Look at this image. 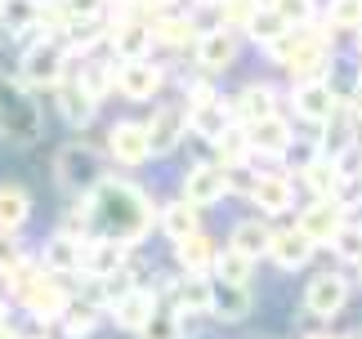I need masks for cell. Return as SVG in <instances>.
<instances>
[{
    "label": "cell",
    "instance_id": "6da1fadb",
    "mask_svg": "<svg viewBox=\"0 0 362 339\" xmlns=\"http://www.w3.org/2000/svg\"><path fill=\"white\" fill-rule=\"evenodd\" d=\"M86 201H90V232L117 237L130 246L144 242L152 219L161 215V206H152V196L130 179H103Z\"/></svg>",
    "mask_w": 362,
    "mask_h": 339
},
{
    "label": "cell",
    "instance_id": "7a4b0ae2",
    "mask_svg": "<svg viewBox=\"0 0 362 339\" xmlns=\"http://www.w3.org/2000/svg\"><path fill=\"white\" fill-rule=\"evenodd\" d=\"M40 103H32V94H27V81H13L9 72H0V134L9 138V143H36L40 138Z\"/></svg>",
    "mask_w": 362,
    "mask_h": 339
},
{
    "label": "cell",
    "instance_id": "3957f363",
    "mask_svg": "<svg viewBox=\"0 0 362 339\" xmlns=\"http://www.w3.org/2000/svg\"><path fill=\"white\" fill-rule=\"evenodd\" d=\"M54 174H59V183L72 196H90L107 179L103 174V152L94 143H63L59 157H54Z\"/></svg>",
    "mask_w": 362,
    "mask_h": 339
},
{
    "label": "cell",
    "instance_id": "277c9868",
    "mask_svg": "<svg viewBox=\"0 0 362 339\" xmlns=\"http://www.w3.org/2000/svg\"><path fill=\"white\" fill-rule=\"evenodd\" d=\"M67 63H72V49L59 36H45L23 54V81L32 90H59L67 81Z\"/></svg>",
    "mask_w": 362,
    "mask_h": 339
},
{
    "label": "cell",
    "instance_id": "5b68a950",
    "mask_svg": "<svg viewBox=\"0 0 362 339\" xmlns=\"http://www.w3.org/2000/svg\"><path fill=\"white\" fill-rule=\"evenodd\" d=\"M300 40H296V54L286 59V72L296 81H313V76H327L331 67V27L327 32H317V27H296Z\"/></svg>",
    "mask_w": 362,
    "mask_h": 339
},
{
    "label": "cell",
    "instance_id": "8992f818",
    "mask_svg": "<svg viewBox=\"0 0 362 339\" xmlns=\"http://www.w3.org/2000/svg\"><path fill=\"white\" fill-rule=\"evenodd\" d=\"M27 308V317L40 321V326H49V321H63L67 308H72V295H67V286L54 273H40L32 286H27V295L18 299Z\"/></svg>",
    "mask_w": 362,
    "mask_h": 339
},
{
    "label": "cell",
    "instance_id": "52a82bcc",
    "mask_svg": "<svg viewBox=\"0 0 362 339\" xmlns=\"http://www.w3.org/2000/svg\"><path fill=\"white\" fill-rule=\"evenodd\" d=\"M144 125H148V138H152V157H170V152L188 138V130H192L188 103H161Z\"/></svg>",
    "mask_w": 362,
    "mask_h": 339
},
{
    "label": "cell",
    "instance_id": "ba28073f",
    "mask_svg": "<svg viewBox=\"0 0 362 339\" xmlns=\"http://www.w3.org/2000/svg\"><path fill=\"white\" fill-rule=\"evenodd\" d=\"M179 196H184V201H192L197 210L215 206V201H224V196H228V165H224V161H219V165H215V161H197V165H188Z\"/></svg>",
    "mask_w": 362,
    "mask_h": 339
},
{
    "label": "cell",
    "instance_id": "9c48e42d",
    "mask_svg": "<svg viewBox=\"0 0 362 339\" xmlns=\"http://www.w3.org/2000/svg\"><path fill=\"white\" fill-rule=\"evenodd\" d=\"M344 215H349L344 196H313V201L300 210V228L309 232L317 246H331V242H336V232L349 223Z\"/></svg>",
    "mask_w": 362,
    "mask_h": 339
},
{
    "label": "cell",
    "instance_id": "30bf717a",
    "mask_svg": "<svg viewBox=\"0 0 362 339\" xmlns=\"http://www.w3.org/2000/svg\"><path fill=\"white\" fill-rule=\"evenodd\" d=\"M291 103H296V117L309 121V125H327V121L340 112V98H336V90H331L327 76L296 81V90H291Z\"/></svg>",
    "mask_w": 362,
    "mask_h": 339
},
{
    "label": "cell",
    "instance_id": "8fae6325",
    "mask_svg": "<svg viewBox=\"0 0 362 339\" xmlns=\"http://www.w3.org/2000/svg\"><path fill=\"white\" fill-rule=\"evenodd\" d=\"M161 85H165V72L152 59H117V94H125L130 103L157 98Z\"/></svg>",
    "mask_w": 362,
    "mask_h": 339
},
{
    "label": "cell",
    "instance_id": "7c38bea8",
    "mask_svg": "<svg viewBox=\"0 0 362 339\" xmlns=\"http://www.w3.org/2000/svg\"><path fill=\"white\" fill-rule=\"evenodd\" d=\"M192 54H197V67H202V72H211V76L228 72V67L238 63V32L219 23V27H211V32H202V36H197Z\"/></svg>",
    "mask_w": 362,
    "mask_h": 339
},
{
    "label": "cell",
    "instance_id": "4fadbf2b",
    "mask_svg": "<svg viewBox=\"0 0 362 339\" xmlns=\"http://www.w3.org/2000/svg\"><path fill=\"white\" fill-rule=\"evenodd\" d=\"M165 295H170V304L179 308V313L206 317V313L215 308V277H211V273H184L179 281H170V286H165Z\"/></svg>",
    "mask_w": 362,
    "mask_h": 339
},
{
    "label": "cell",
    "instance_id": "5bb4252c",
    "mask_svg": "<svg viewBox=\"0 0 362 339\" xmlns=\"http://www.w3.org/2000/svg\"><path fill=\"white\" fill-rule=\"evenodd\" d=\"M246 134H250V152H255V157H269V161L286 157V152L296 148V130H291V121L282 112H273V117H264V121H250Z\"/></svg>",
    "mask_w": 362,
    "mask_h": 339
},
{
    "label": "cell",
    "instance_id": "9a60e30c",
    "mask_svg": "<svg viewBox=\"0 0 362 339\" xmlns=\"http://www.w3.org/2000/svg\"><path fill=\"white\" fill-rule=\"evenodd\" d=\"M107 157L117 165H144L152 157V138H148V125L139 121H117L112 130H107Z\"/></svg>",
    "mask_w": 362,
    "mask_h": 339
},
{
    "label": "cell",
    "instance_id": "2e32d148",
    "mask_svg": "<svg viewBox=\"0 0 362 339\" xmlns=\"http://www.w3.org/2000/svg\"><path fill=\"white\" fill-rule=\"evenodd\" d=\"M40 268L54 277H76V273H86V237H76V232H59V237H49L45 250H40Z\"/></svg>",
    "mask_w": 362,
    "mask_h": 339
},
{
    "label": "cell",
    "instance_id": "e0dca14e",
    "mask_svg": "<svg viewBox=\"0 0 362 339\" xmlns=\"http://www.w3.org/2000/svg\"><path fill=\"white\" fill-rule=\"evenodd\" d=\"M152 45H157V32L144 18H117L112 36H107V49L112 59H152Z\"/></svg>",
    "mask_w": 362,
    "mask_h": 339
},
{
    "label": "cell",
    "instance_id": "ac0fdd59",
    "mask_svg": "<svg viewBox=\"0 0 362 339\" xmlns=\"http://www.w3.org/2000/svg\"><path fill=\"white\" fill-rule=\"evenodd\" d=\"M344 304H349V277L344 273H317L304 290V308L313 317H336Z\"/></svg>",
    "mask_w": 362,
    "mask_h": 339
},
{
    "label": "cell",
    "instance_id": "d6986e66",
    "mask_svg": "<svg viewBox=\"0 0 362 339\" xmlns=\"http://www.w3.org/2000/svg\"><path fill=\"white\" fill-rule=\"evenodd\" d=\"M188 121H192V134L206 138V143H215L219 134L228 130V125H238L233 117V98H197V103H188Z\"/></svg>",
    "mask_w": 362,
    "mask_h": 339
},
{
    "label": "cell",
    "instance_id": "ffe728a7",
    "mask_svg": "<svg viewBox=\"0 0 362 339\" xmlns=\"http://www.w3.org/2000/svg\"><path fill=\"white\" fill-rule=\"evenodd\" d=\"M125 259H130V242H117L103 232L86 237V277H112L125 268Z\"/></svg>",
    "mask_w": 362,
    "mask_h": 339
},
{
    "label": "cell",
    "instance_id": "44dd1931",
    "mask_svg": "<svg viewBox=\"0 0 362 339\" xmlns=\"http://www.w3.org/2000/svg\"><path fill=\"white\" fill-rule=\"evenodd\" d=\"M313 250H317V242H313V237L296 223V228H286V232H273L269 259L282 268V273H296V268H304V263L313 259Z\"/></svg>",
    "mask_w": 362,
    "mask_h": 339
},
{
    "label": "cell",
    "instance_id": "7402d4cb",
    "mask_svg": "<svg viewBox=\"0 0 362 339\" xmlns=\"http://www.w3.org/2000/svg\"><path fill=\"white\" fill-rule=\"evenodd\" d=\"M54 98H59V117L72 125V130H86V125L99 117V98L81 85V76L76 81H63L59 90H54Z\"/></svg>",
    "mask_w": 362,
    "mask_h": 339
},
{
    "label": "cell",
    "instance_id": "603a6c76",
    "mask_svg": "<svg viewBox=\"0 0 362 339\" xmlns=\"http://www.w3.org/2000/svg\"><path fill=\"white\" fill-rule=\"evenodd\" d=\"M250 206H255L264 219H277L296 206V188H291L286 174H259L255 188H250Z\"/></svg>",
    "mask_w": 362,
    "mask_h": 339
},
{
    "label": "cell",
    "instance_id": "cb8c5ba5",
    "mask_svg": "<svg viewBox=\"0 0 362 339\" xmlns=\"http://www.w3.org/2000/svg\"><path fill=\"white\" fill-rule=\"evenodd\" d=\"M304 188H309L313 196H344V188H349L354 174H344V161L340 157H317L313 165H304Z\"/></svg>",
    "mask_w": 362,
    "mask_h": 339
},
{
    "label": "cell",
    "instance_id": "d4e9b609",
    "mask_svg": "<svg viewBox=\"0 0 362 339\" xmlns=\"http://www.w3.org/2000/svg\"><path fill=\"white\" fill-rule=\"evenodd\" d=\"M277 112V90L269 81H250L238 90V98H233V117H238L242 125L250 121H264V117H273Z\"/></svg>",
    "mask_w": 362,
    "mask_h": 339
},
{
    "label": "cell",
    "instance_id": "484cf974",
    "mask_svg": "<svg viewBox=\"0 0 362 339\" xmlns=\"http://www.w3.org/2000/svg\"><path fill=\"white\" fill-rule=\"evenodd\" d=\"M107 313H112V321H117L121 331H134V335H139V331L148 326V317L157 313V295L144 290V286H134L130 295H121V299L107 308Z\"/></svg>",
    "mask_w": 362,
    "mask_h": 339
},
{
    "label": "cell",
    "instance_id": "4316f807",
    "mask_svg": "<svg viewBox=\"0 0 362 339\" xmlns=\"http://www.w3.org/2000/svg\"><path fill=\"white\" fill-rule=\"evenodd\" d=\"M215 259H219V246L206 232H192L184 242H175V263L184 273H211L215 277Z\"/></svg>",
    "mask_w": 362,
    "mask_h": 339
},
{
    "label": "cell",
    "instance_id": "83f0119b",
    "mask_svg": "<svg viewBox=\"0 0 362 339\" xmlns=\"http://www.w3.org/2000/svg\"><path fill=\"white\" fill-rule=\"evenodd\" d=\"M27 219H32V192L23 183H0V228L23 232Z\"/></svg>",
    "mask_w": 362,
    "mask_h": 339
},
{
    "label": "cell",
    "instance_id": "f1b7e54d",
    "mask_svg": "<svg viewBox=\"0 0 362 339\" xmlns=\"http://www.w3.org/2000/svg\"><path fill=\"white\" fill-rule=\"evenodd\" d=\"M202 210L192 206V201H170V206H161V215H157V223H161V232L170 237V242H184V237H192V232H202Z\"/></svg>",
    "mask_w": 362,
    "mask_h": 339
},
{
    "label": "cell",
    "instance_id": "f546056e",
    "mask_svg": "<svg viewBox=\"0 0 362 339\" xmlns=\"http://www.w3.org/2000/svg\"><path fill=\"white\" fill-rule=\"evenodd\" d=\"M250 286L246 281H215V308L211 313L219 317V321H242L246 313H250Z\"/></svg>",
    "mask_w": 362,
    "mask_h": 339
},
{
    "label": "cell",
    "instance_id": "4dcf8cb0",
    "mask_svg": "<svg viewBox=\"0 0 362 339\" xmlns=\"http://www.w3.org/2000/svg\"><path fill=\"white\" fill-rule=\"evenodd\" d=\"M152 32H157V45H170V49L197 45V36H202L188 13H157V18H152Z\"/></svg>",
    "mask_w": 362,
    "mask_h": 339
},
{
    "label": "cell",
    "instance_id": "1f68e13d",
    "mask_svg": "<svg viewBox=\"0 0 362 339\" xmlns=\"http://www.w3.org/2000/svg\"><path fill=\"white\" fill-rule=\"evenodd\" d=\"M228 246H238V250L250 254V259H259V254H269V246H273V228H269L259 215H255V219H242L238 228H233Z\"/></svg>",
    "mask_w": 362,
    "mask_h": 339
},
{
    "label": "cell",
    "instance_id": "d6a6232c",
    "mask_svg": "<svg viewBox=\"0 0 362 339\" xmlns=\"http://www.w3.org/2000/svg\"><path fill=\"white\" fill-rule=\"evenodd\" d=\"M0 27H5L9 36H27L40 27V0H5V9H0Z\"/></svg>",
    "mask_w": 362,
    "mask_h": 339
},
{
    "label": "cell",
    "instance_id": "836d02e7",
    "mask_svg": "<svg viewBox=\"0 0 362 339\" xmlns=\"http://www.w3.org/2000/svg\"><path fill=\"white\" fill-rule=\"evenodd\" d=\"M286 32H291V23L282 18V9H277V5H259V13L246 27V36L255 40V45H264V49H269L277 36H286Z\"/></svg>",
    "mask_w": 362,
    "mask_h": 339
},
{
    "label": "cell",
    "instance_id": "e575fe53",
    "mask_svg": "<svg viewBox=\"0 0 362 339\" xmlns=\"http://www.w3.org/2000/svg\"><path fill=\"white\" fill-rule=\"evenodd\" d=\"M255 263H259V259H250L246 250L224 246V250H219V259H215V281H246V286H250V273H255Z\"/></svg>",
    "mask_w": 362,
    "mask_h": 339
},
{
    "label": "cell",
    "instance_id": "d590c367",
    "mask_svg": "<svg viewBox=\"0 0 362 339\" xmlns=\"http://www.w3.org/2000/svg\"><path fill=\"white\" fill-rule=\"evenodd\" d=\"M107 36H112V27H103L99 18H86V23H72V32L63 36V45L72 54H90L94 45H107Z\"/></svg>",
    "mask_w": 362,
    "mask_h": 339
},
{
    "label": "cell",
    "instance_id": "8d00e7d4",
    "mask_svg": "<svg viewBox=\"0 0 362 339\" xmlns=\"http://www.w3.org/2000/svg\"><path fill=\"white\" fill-rule=\"evenodd\" d=\"M215 152H219V161H224V165H242L246 157H255V152H250V134H246V125H242V121H238V125H228V130L215 138Z\"/></svg>",
    "mask_w": 362,
    "mask_h": 339
},
{
    "label": "cell",
    "instance_id": "74e56055",
    "mask_svg": "<svg viewBox=\"0 0 362 339\" xmlns=\"http://www.w3.org/2000/svg\"><path fill=\"white\" fill-rule=\"evenodd\" d=\"M139 339H184V313L179 308H157L148 317V326L139 331Z\"/></svg>",
    "mask_w": 362,
    "mask_h": 339
},
{
    "label": "cell",
    "instance_id": "f35d334b",
    "mask_svg": "<svg viewBox=\"0 0 362 339\" xmlns=\"http://www.w3.org/2000/svg\"><path fill=\"white\" fill-rule=\"evenodd\" d=\"M99 326V304H72L63 317V335L67 339H90Z\"/></svg>",
    "mask_w": 362,
    "mask_h": 339
},
{
    "label": "cell",
    "instance_id": "ab89813d",
    "mask_svg": "<svg viewBox=\"0 0 362 339\" xmlns=\"http://www.w3.org/2000/svg\"><path fill=\"white\" fill-rule=\"evenodd\" d=\"M264 0H215V9H219V23L233 27V32H246L250 18L259 13Z\"/></svg>",
    "mask_w": 362,
    "mask_h": 339
},
{
    "label": "cell",
    "instance_id": "60d3db41",
    "mask_svg": "<svg viewBox=\"0 0 362 339\" xmlns=\"http://www.w3.org/2000/svg\"><path fill=\"white\" fill-rule=\"evenodd\" d=\"M327 27L331 32H362V0H331Z\"/></svg>",
    "mask_w": 362,
    "mask_h": 339
},
{
    "label": "cell",
    "instance_id": "b9f144b4",
    "mask_svg": "<svg viewBox=\"0 0 362 339\" xmlns=\"http://www.w3.org/2000/svg\"><path fill=\"white\" fill-rule=\"evenodd\" d=\"M81 85L94 94V98H103L107 90H117V63H81Z\"/></svg>",
    "mask_w": 362,
    "mask_h": 339
},
{
    "label": "cell",
    "instance_id": "7bdbcfd3",
    "mask_svg": "<svg viewBox=\"0 0 362 339\" xmlns=\"http://www.w3.org/2000/svg\"><path fill=\"white\" fill-rule=\"evenodd\" d=\"M331 250H336L344 263H362V223H344L336 232V242H331Z\"/></svg>",
    "mask_w": 362,
    "mask_h": 339
},
{
    "label": "cell",
    "instance_id": "ee69618b",
    "mask_svg": "<svg viewBox=\"0 0 362 339\" xmlns=\"http://www.w3.org/2000/svg\"><path fill=\"white\" fill-rule=\"evenodd\" d=\"M40 273H45V268H40V259H36V263H32V259H23L18 268H9V273H5V281H9V295H13V299H23V295H27V286H32V281H36Z\"/></svg>",
    "mask_w": 362,
    "mask_h": 339
},
{
    "label": "cell",
    "instance_id": "f6af8a7d",
    "mask_svg": "<svg viewBox=\"0 0 362 339\" xmlns=\"http://www.w3.org/2000/svg\"><path fill=\"white\" fill-rule=\"evenodd\" d=\"M277 9L291 27H309L317 18V0H277Z\"/></svg>",
    "mask_w": 362,
    "mask_h": 339
},
{
    "label": "cell",
    "instance_id": "bcb514c9",
    "mask_svg": "<svg viewBox=\"0 0 362 339\" xmlns=\"http://www.w3.org/2000/svg\"><path fill=\"white\" fill-rule=\"evenodd\" d=\"M23 259H27V254L18 246V232H5V228H0V277H5L9 268H18Z\"/></svg>",
    "mask_w": 362,
    "mask_h": 339
},
{
    "label": "cell",
    "instance_id": "7dc6e473",
    "mask_svg": "<svg viewBox=\"0 0 362 339\" xmlns=\"http://www.w3.org/2000/svg\"><path fill=\"white\" fill-rule=\"evenodd\" d=\"M250 188H255V179H250L242 165H228V192H246L250 196Z\"/></svg>",
    "mask_w": 362,
    "mask_h": 339
},
{
    "label": "cell",
    "instance_id": "c3c4849f",
    "mask_svg": "<svg viewBox=\"0 0 362 339\" xmlns=\"http://www.w3.org/2000/svg\"><path fill=\"white\" fill-rule=\"evenodd\" d=\"M344 103H349V112H354V117L362 121V81L354 85V94H349V98H344Z\"/></svg>",
    "mask_w": 362,
    "mask_h": 339
},
{
    "label": "cell",
    "instance_id": "681fc988",
    "mask_svg": "<svg viewBox=\"0 0 362 339\" xmlns=\"http://www.w3.org/2000/svg\"><path fill=\"white\" fill-rule=\"evenodd\" d=\"M5 317H9V304H5V295H0V326H5Z\"/></svg>",
    "mask_w": 362,
    "mask_h": 339
},
{
    "label": "cell",
    "instance_id": "f907efd6",
    "mask_svg": "<svg viewBox=\"0 0 362 339\" xmlns=\"http://www.w3.org/2000/svg\"><path fill=\"white\" fill-rule=\"evenodd\" d=\"M0 339H23V335H13L9 326H0Z\"/></svg>",
    "mask_w": 362,
    "mask_h": 339
},
{
    "label": "cell",
    "instance_id": "816d5d0a",
    "mask_svg": "<svg viewBox=\"0 0 362 339\" xmlns=\"http://www.w3.org/2000/svg\"><path fill=\"white\" fill-rule=\"evenodd\" d=\"M354 45H358V59H362V32H354Z\"/></svg>",
    "mask_w": 362,
    "mask_h": 339
},
{
    "label": "cell",
    "instance_id": "f5cc1de1",
    "mask_svg": "<svg viewBox=\"0 0 362 339\" xmlns=\"http://www.w3.org/2000/svg\"><path fill=\"white\" fill-rule=\"evenodd\" d=\"M309 339H340V335H327V331H322V335H309Z\"/></svg>",
    "mask_w": 362,
    "mask_h": 339
},
{
    "label": "cell",
    "instance_id": "db71d44e",
    "mask_svg": "<svg viewBox=\"0 0 362 339\" xmlns=\"http://www.w3.org/2000/svg\"><path fill=\"white\" fill-rule=\"evenodd\" d=\"M358 179H362V148H358Z\"/></svg>",
    "mask_w": 362,
    "mask_h": 339
},
{
    "label": "cell",
    "instance_id": "11a10c76",
    "mask_svg": "<svg viewBox=\"0 0 362 339\" xmlns=\"http://www.w3.org/2000/svg\"><path fill=\"white\" fill-rule=\"evenodd\" d=\"M23 339H49V335H23Z\"/></svg>",
    "mask_w": 362,
    "mask_h": 339
},
{
    "label": "cell",
    "instance_id": "9f6ffc18",
    "mask_svg": "<svg viewBox=\"0 0 362 339\" xmlns=\"http://www.w3.org/2000/svg\"><path fill=\"white\" fill-rule=\"evenodd\" d=\"M344 339H362V331H354V335H344Z\"/></svg>",
    "mask_w": 362,
    "mask_h": 339
},
{
    "label": "cell",
    "instance_id": "6f0895ef",
    "mask_svg": "<svg viewBox=\"0 0 362 339\" xmlns=\"http://www.w3.org/2000/svg\"><path fill=\"white\" fill-rule=\"evenodd\" d=\"M358 286H362V263H358Z\"/></svg>",
    "mask_w": 362,
    "mask_h": 339
},
{
    "label": "cell",
    "instance_id": "680465c9",
    "mask_svg": "<svg viewBox=\"0 0 362 339\" xmlns=\"http://www.w3.org/2000/svg\"><path fill=\"white\" fill-rule=\"evenodd\" d=\"M202 5H215V0H202Z\"/></svg>",
    "mask_w": 362,
    "mask_h": 339
},
{
    "label": "cell",
    "instance_id": "91938a15",
    "mask_svg": "<svg viewBox=\"0 0 362 339\" xmlns=\"http://www.w3.org/2000/svg\"><path fill=\"white\" fill-rule=\"evenodd\" d=\"M0 9H5V0H0Z\"/></svg>",
    "mask_w": 362,
    "mask_h": 339
}]
</instances>
